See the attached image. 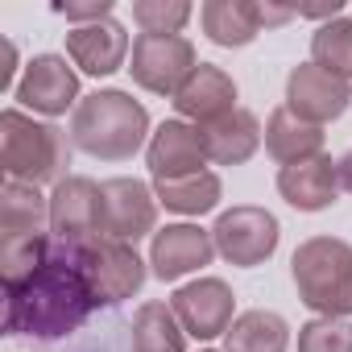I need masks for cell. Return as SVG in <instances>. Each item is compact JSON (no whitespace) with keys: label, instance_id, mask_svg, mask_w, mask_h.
<instances>
[{"label":"cell","instance_id":"cell-4","mask_svg":"<svg viewBox=\"0 0 352 352\" xmlns=\"http://www.w3.org/2000/svg\"><path fill=\"white\" fill-rule=\"evenodd\" d=\"M298 302L323 319L352 315V245L340 236H311L290 257Z\"/></svg>","mask_w":352,"mask_h":352},{"label":"cell","instance_id":"cell-8","mask_svg":"<svg viewBox=\"0 0 352 352\" xmlns=\"http://www.w3.org/2000/svg\"><path fill=\"white\" fill-rule=\"evenodd\" d=\"M157 224V195L141 179H108L100 183V236L137 245Z\"/></svg>","mask_w":352,"mask_h":352},{"label":"cell","instance_id":"cell-7","mask_svg":"<svg viewBox=\"0 0 352 352\" xmlns=\"http://www.w3.org/2000/svg\"><path fill=\"white\" fill-rule=\"evenodd\" d=\"M75 261H79V270H83V278H87L100 307H116V302L141 294V286L149 278L137 249L124 245V241H108V236H96V241L79 245Z\"/></svg>","mask_w":352,"mask_h":352},{"label":"cell","instance_id":"cell-28","mask_svg":"<svg viewBox=\"0 0 352 352\" xmlns=\"http://www.w3.org/2000/svg\"><path fill=\"white\" fill-rule=\"evenodd\" d=\"M298 352H352V323L315 315L298 327Z\"/></svg>","mask_w":352,"mask_h":352},{"label":"cell","instance_id":"cell-20","mask_svg":"<svg viewBox=\"0 0 352 352\" xmlns=\"http://www.w3.org/2000/svg\"><path fill=\"white\" fill-rule=\"evenodd\" d=\"M265 149L278 166H294V162H311L323 153V129L298 120L286 104L270 112L265 120Z\"/></svg>","mask_w":352,"mask_h":352},{"label":"cell","instance_id":"cell-11","mask_svg":"<svg viewBox=\"0 0 352 352\" xmlns=\"http://www.w3.org/2000/svg\"><path fill=\"white\" fill-rule=\"evenodd\" d=\"M50 236L79 249L100 236V183L87 174H67L50 195Z\"/></svg>","mask_w":352,"mask_h":352},{"label":"cell","instance_id":"cell-16","mask_svg":"<svg viewBox=\"0 0 352 352\" xmlns=\"http://www.w3.org/2000/svg\"><path fill=\"white\" fill-rule=\"evenodd\" d=\"M278 195L294 212H327L340 195V162L331 153H319L311 162H294L278 170Z\"/></svg>","mask_w":352,"mask_h":352},{"label":"cell","instance_id":"cell-29","mask_svg":"<svg viewBox=\"0 0 352 352\" xmlns=\"http://www.w3.org/2000/svg\"><path fill=\"white\" fill-rule=\"evenodd\" d=\"M54 13L67 17V21L96 25V21H108L112 17V0H91V5H54Z\"/></svg>","mask_w":352,"mask_h":352},{"label":"cell","instance_id":"cell-3","mask_svg":"<svg viewBox=\"0 0 352 352\" xmlns=\"http://www.w3.org/2000/svg\"><path fill=\"white\" fill-rule=\"evenodd\" d=\"M0 166H5V179L30 187H58L71 166V141L58 124L34 120L21 108H5L0 112Z\"/></svg>","mask_w":352,"mask_h":352},{"label":"cell","instance_id":"cell-30","mask_svg":"<svg viewBox=\"0 0 352 352\" xmlns=\"http://www.w3.org/2000/svg\"><path fill=\"white\" fill-rule=\"evenodd\" d=\"M13 71H17V46L5 42V67H0V91H9L13 87ZM17 91V87H13Z\"/></svg>","mask_w":352,"mask_h":352},{"label":"cell","instance_id":"cell-21","mask_svg":"<svg viewBox=\"0 0 352 352\" xmlns=\"http://www.w3.org/2000/svg\"><path fill=\"white\" fill-rule=\"evenodd\" d=\"M286 348H290V323L265 307L236 315L224 336V352H286Z\"/></svg>","mask_w":352,"mask_h":352},{"label":"cell","instance_id":"cell-9","mask_svg":"<svg viewBox=\"0 0 352 352\" xmlns=\"http://www.w3.org/2000/svg\"><path fill=\"white\" fill-rule=\"evenodd\" d=\"M170 307L179 315L183 331L195 340L228 336V327L236 319V294L224 278H195V282L179 286L170 294Z\"/></svg>","mask_w":352,"mask_h":352},{"label":"cell","instance_id":"cell-14","mask_svg":"<svg viewBox=\"0 0 352 352\" xmlns=\"http://www.w3.org/2000/svg\"><path fill=\"white\" fill-rule=\"evenodd\" d=\"M212 257H216V241L199 224H166L162 232H153V245H149V270L162 282H179L212 265Z\"/></svg>","mask_w":352,"mask_h":352},{"label":"cell","instance_id":"cell-26","mask_svg":"<svg viewBox=\"0 0 352 352\" xmlns=\"http://www.w3.org/2000/svg\"><path fill=\"white\" fill-rule=\"evenodd\" d=\"M311 63L323 67L336 79H352V21L348 17L323 21L315 30V38H311Z\"/></svg>","mask_w":352,"mask_h":352},{"label":"cell","instance_id":"cell-17","mask_svg":"<svg viewBox=\"0 0 352 352\" xmlns=\"http://www.w3.org/2000/svg\"><path fill=\"white\" fill-rule=\"evenodd\" d=\"M174 108H179L183 120H195L199 129L228 116L236 108V79L224 71V67H212V63H199L195 75L179 87L174 96Z\"/></svg>","mask_w":352,"mask_h":352},{"label":"cell","instance_id":"cell-32","mask_svg":"<svg viewBox=\"0 0 352 352\" xmlns=\"http://www.w3.org/2000/svg\"><path fill=\"white\" fill-rule=\"evenodd\" d=\"M204 352H216V348H204Z\"/></svg>","mask_w":352,"mask_h":352},{"label":"cell","instance_id":"cell-18","mask_svg":"<svg viewBox=\"0 0 352 352\" xmlns=\"http://www.w3.org/2000/svg\"><path fill=\"white\" fill-rule=\"evenodd\" d=\"M199 133L208 145V162H216V166H245L265 141V129L249 108H232L228 116L204 124Z\"/></svg>","mask_w":352,"mask_h":352},{"label":"cell","instance_id":"cell-13","mask_svg":"<svg viewBox=\"0 0 352 352\" xmlns=\"http://www.w3.org/2000/svg\"><path fill=\"white\" fill-rule=\"evenodd\" d=\"M145 166L153 174V183H170V179H191L204 174L208 166V145L199 124L187 120H162L145 145Z\"/></svg>","mask_w":352,"mask_h":352},{"label":"cell","instance_id":"cell-6","mask_svg":"<svg viewBox=\"0 0 352 352\" xmlns=\"http://www.w3.org/2000/svg\"><path fill=\"white\" fill-rule=\"evenodd\" d=\"M212 241H216V253L236 265V270H253V265H265L274 253H278V241H282V224L274 212L257 208V204H236L228 212L216 216L212 224Z\"/></svg>","mask_w":352,"mask_h":352},{"label":"cell","instance_id":"cell-24","mask_svg":"<svg viewBox=\"0 0 352 352\" xmlns=\"http://www.w3.org/2000/svg\"><path fill=\"white\" fill-rule=\"evenodd\" d=\"M133 352H187V331L170 302H141L133 315Z\"/></svg>","mask_w":352,"mask_h":352},{"label":"cell","instance_id":"cell-31","mask_svg":"<svg viewBox=\"0 0 352 352\" xmlns=\"http://www.w3.org/2000/svg\"><path fill=\"white\" fill-rule=\"evenodd\" d=\"M340 187H344V191H352V149L340 157Z\"/></svg>","mask_w":352,"mask_h":352},{"label":"cell","instance_id":"cell-12","mask_svg":"<svg viewBox=\"0 0 352 352\" xmlns=\"http://www.w3.org/2000/svg\"><path fill=\"white\" fill-rule=\"evenodd\" d=\"M352 104V87L348 79H336L327 75L323 67L315 63H298L290 75H286V108L307 120V124H327V120H340Z\"/></svg>","mask_w":352,"mask_h":352},{"label":"cell","instance_id":"cell-27","mask_svg":"<svg viewBox=\"0 0 352 352\" xmlns=\"http://www.w3.org/2000/svg\"><path fill=\"white\" fill-rule=\"evenodd\" d=\"M191 13L195 9L187 0H137L133 5V21L141 25V34H179Z\"/></svg>","mask_w":352,"mask_h":352},{"label":"cell","instance_id":"cell-5","mask_svg":"<svg viewBox=\"0 0 352 352\" xmlns=\"http://www.w3.org/2000/svg\"><path fill=\"white\" fill-rule=\"evenodd\" d=\"M195 67H199L195 42L183 34H137L133 38L129 75L141 91L179 96V87L195 75Z\"/></svg>","mask_w":352,"mask_h":352},{"label":"cell","instance_id":"cell-1","mask_svg":"<svg viewBox=\"0 0 352 352\" xmlns=\"http://www.w3.org/2000/svg\"><path fill=\"white\" fill-rule=\"evenodd\" d=\"M96 307L100 302L75 261V249L54 241V253L38 274H30L21 286H5V336L63 340L79 331Z\"/></svg>","mask_w":352,"mask_h":352},{"label":"cell","instance_id":"cell-10","mask_svg":"<svg viewBox=\"0 0 352 352\" xmlns=\"http://www.w3.org/2000/svg\"><path fill=\"white\" fill-rule=\"evenodd\" d=\"M17 104L38 116H63L67 108H79V75L63 54H34L17 79Z\"/></svg>","mask_w":352,"mask_h":352},{"label":"cell","instance_id":"cell-15","mask_svg":"<svg viewBox=\"0 0 352 352\" xmlns=\"http://www.w3.org/2000/svg\"><path fill=\"white\" fill-rule=\"evenodd\" d=\"M67 58L83 71V75H116L129 58V30L108 17V21H96V25H75L67 34Z\"/></svg>","mask_w":352,"mask_h":352},{"label":"cell","instance_id":"cell-19","mask_svg":"<svg viewBox=\"0 0 352 352\" xmlns=\"http://www.w3.org/2000/svg\"><path fill=\"white\" fill-rule=\"evenodd\" d=\"M208 42L224 50H241L261 34V5L257 0H208L199 9Z\"/></svg>","mask_w":352,"mask_h":352},{"label":"cell","instance_id":"cell-25","mask_svg":"<svg viewBox=\"0 0 352 352\" xmlns=\"http://www.w3.org/2000/svg\"><path fill=\"white\" fill-rule=\"evenodd\" d=\"M54 253V236L34 232V236H5L0 245V274H5V286H21L30 274H38Z\"/></svg>","mask_w":352,"mask_h":352},{"label":"cell","instance_id":"cell-22","mask_svg":"<svg viewBox=\"0 0 352 352\" xmlns=\"http://www.w3.org/2000/svg\"><path fill=\"white\" fill-rule=\"evenodd\" d=\"M50 228V199L17 179H5L0 187V232L5 236H34Z\"/></svg>","mask_w":352,"mask_h":352},{"label":"cell","instance_id":"cell-2","mask_svg":"<svg viewBox=\"0 0 352 352\" xmlns=\"http://www.w3.org/2000/svg\"><path fill=\"white\" fill-rule=\"evenodd\" d=\"M149 112L120 87H104L79 100L71 112V145L100 162H129L141 145H149Z\"/></svg>","mask_w":352,"mask_h":352},{"label":"cell","instance_id":"cell-23","mask_svg":"<svg viewBox=\"0 0 352 352\" xmlns=\"http://www.w3.org/2000/svg\"><path fill=\"white\" fill-rule=\"evenodd\" d=\"M153 195L166 212H179V216H208L220 208V195H224V183L220 174L204 170V174H191V179H170V183H153Z\"/></svg>","mask_w":352,"mask_h":352}]
</instances>
